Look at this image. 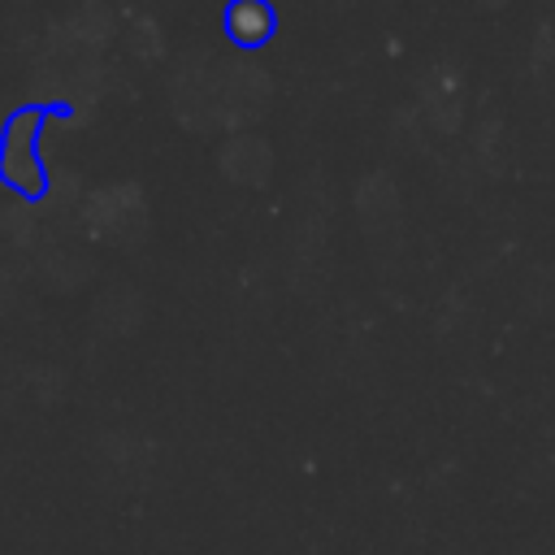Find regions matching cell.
Instances as JSON below:
<instances>
[{
	"label": "cell",
	"mask_w": 555,
	"mask_h": 555,
	"mask_svg": "<svg viewBox=\"0 0 555 555\" xmlns=\"http://www.w3.org/2000/svg\"><path fill=\"white\" fill-rule=\"evenodd\" d=\"M52 117H69V104H22L9 113L4 130H0V182L22 195L26 204H39L52 186H48V165L39 152L43 126Z\"/></svg>",
	"instance_id": "obj_1"
},
{
	"label": "cell",
	"mask_w": 555,
	"mask_h": 555,
	"mask_svg": "<svg viewBox=\"0 0 555 555\" xmlns=\"http://www.w3.org/2000/svg\"><path fill=\"white\" fill-rule=\"evenodd\" d=\"M221 30L234 48H264L278 35V9L269 0H225Z\"/></svg>",
	"instance_id": "obj_2"
}]
</instances>
